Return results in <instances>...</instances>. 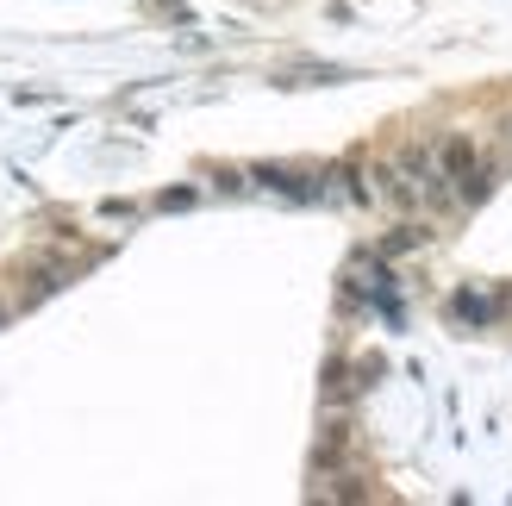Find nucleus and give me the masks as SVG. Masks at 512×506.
I'll return each instance as SVG.
<instances>
[{"label":"nucleus","mask_w":512,"mask_h":506,"mask_svg":"<svg viewBox=\"0 0 512 506\" xmlns=\"http://www.w3.org/2000/svg\"><path fill=\"white\" fill-rule=\"evenodd\" d=\"M431 163H438V175L450 182L456 200H481L494 188V163L481 157V144L469 132H444L438 144H431Z\"/></svg>","instance_id":"obj_1"},{"label":"nucleus","mask_w":512,"mask_h":506,"mask_svg":"<svg viewBox=\"0 0 512 506\" xmlns=\"http://www.w3.org/2000/svg\"><path fill=\"white\" fill-rule=\"evenodd\" d=\"M506 138H512V119H506Z\"/></svg>","instance_id":"obj_2"}]
</instances>
